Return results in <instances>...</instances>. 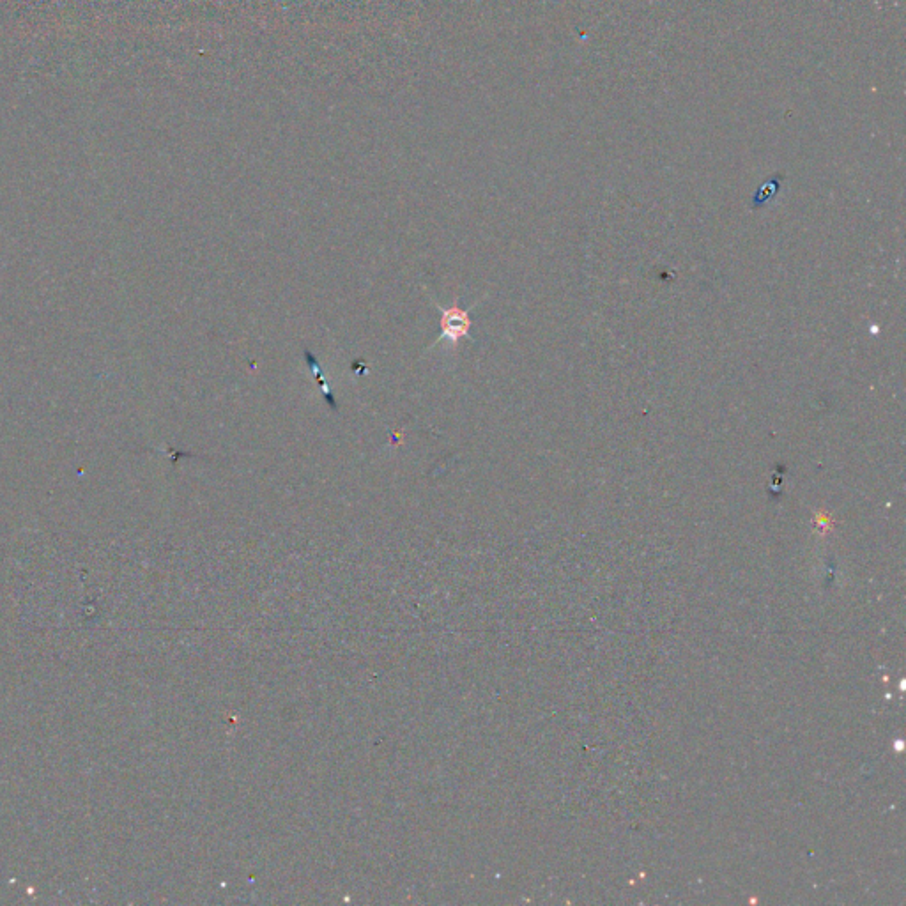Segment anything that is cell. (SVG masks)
I'll return each instance as SVG.
<instances>
[{
    "label": "cell",
    "mask_w": 906,
    "mask_h": 906,
    "mask_svg": "<svg viewBox=\"0 0 906 906\" xmlns=\"http://www.w3.org/2000/svg\"><path fill=\"white\" fill-rule=\"evenodd\" d=\"M307 360L308 363H310L312 370H314L317 383L321 384V390H323L324 395H326V399H328V402H330L331 409H337V402H335V397H331L330 388H328V384L324 383L323 370H321V367L317 365V360H315L314 356H312V353H308V351Z\"/></svg>",
    "instance_id": "cell-2"
},
{
    "label": "cell",
    "mask_w": 906,
    "mask_h": 906,
    "mask_svg": "<svg viewBox=\"0 0 906 906\" xmlns=\"http://www.w3.org/2000/svg\"><path fill=\"white\" fill-rule=\"evenodd\" d=\"M432 303L441 312V337L430 346V349L438 346L439 342H445V340L452 346V349H457V346L461 344V340L469 338V331L473 328V319H471L469 314H471V310H475L477 305H473V307L466 310V308H462L459 305L457 296L453 298V303L450 307H443L436 300H432Z\"/></svg>",
    "instance_id": "cell-1"
}]
</instances>
